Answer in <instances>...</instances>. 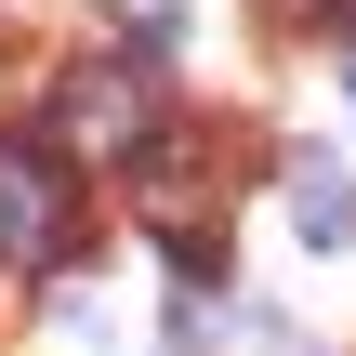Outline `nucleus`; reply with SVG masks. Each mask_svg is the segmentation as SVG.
I'll use <instances>...</instances> for the list:
<instances>
[{
  "label": "nucleus",
  "mask_w": 356,
  "mask_h": 356,
  "mask_svg": "<svg viewBox=\"0 0 356 356\" xmlns=\"http://www.w3.org/2000/svg\"><path fill=\"white\" fill-rule=\"evenodd\" d=\"M145 132H159L145 66H79L66 106H53V159L66 172H119V159H145Z\"/></svg>",
  "instance_id": "1"
},
{
  "label": "nucleus",
  "mask_w": 356,
  "mask_h": 356,
  "mask_svg": "<svg viewBox=\"0 0 356 356\" xmlns=\"http://www.w3.org/2000/svg\"><path fill=\"white\" fill-rule=\"evenodd\" d=\"M66 238H79V172L53 159V145H0V264L26 277V264H66Z\"/></svg>",
  "instance_id": "2"
},
{
  "label": "nucleus",
  "mask_w": 356,
  "mask_h": 356,
  "mask_svg": "<svg viewBox=\"0 0 356 356\" xmlns=\"http://www.w3.org/2000/svg\"><path fill=\"white\" fill-rule=\"evenodd\" d=\"M132 172H145V225L185 238V264H211V251H225V172H211L198 145H145Z\"/></svg>",
  "instance_id": "3"
},
{
  "label": "nucleus",
  "mask_w": 356,
  "mask_h": 356,
  "mask_svg": "<svg viewBox=\"0 0 356 356\" xmlns=\"http://www.w3.org/2000/svg\"><path fill=\"white\" fill-rule=\"evenodd\" d=\"M291 225L317 251H356V172L343 159H291Z\"/></svg>",
  "instance_id": "4"
},
{
  "label": "nucleus",
  "mask_w": 356,
  "mask_h": 356,
  "mask_svg": "<svg viewBox=\"0 0 356 356\" xmlns=\"http://www.w3.org/2000/svg\"><path fill=\"white\" fill-rule=\"evenodd\" d=\"M106 13H119L132 40H172V26H185V0H106Z\"/></svg>",
  "instance_id": "5"
},
{
  "label": "nucleus",
  "mask_w": 356,
  "mask_h": 356,
  "mask_svg": "<svg viewBox=\"0 0 356 356\" xmlns=\"http://www.w3.org/2000/svg\"><path fill=\"white\" fill-rule=\"evenodd\" d=\"M343 92H356V66H343Z\"/></svg>",
  "instance_id": "6"
}]
</instances>
